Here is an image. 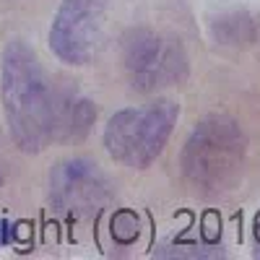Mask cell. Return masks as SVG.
<instances>
[{
	"label": "cell",
	"instance_id": "obj_3",
	"mask_svg": "<svg viewBox=\"0 0 260 260\" xmlns=\"http://www.w3.org/2000/svg\"><path fill=\"white\" fill-rule=\"evenodd\" d=\"M177 117L180 107L172 99H156L115 112L104 127L107 154L122 167L146 169L164 151Z\"/></svg>",
	"mask_w": 260,
	"mask_h": 260
},
{
	"label": "cell",
	"instance_id": "obj_5",
	"mask_svg": "<svg viewBox=\"0 0 260 260\" xmlns=\"http://www.w3.org/2000/svg\"><path fill=\"white\" fill-rule=\"evenodd\" d=\"M107 0H62L52 26L50 50L65 65H86L102 45Z\"/></svg>",
	"mask_w": 260,
	"mask_h": 260
},
{
	"label": "cell",
	"instance_id": "obj_6",
	"mask_svg": "<svg viewBox=\"0 0 260 260\" xmlns=\"http://www.w3.org/2000/svg\"><path fill=\"white\" fill-rule=\"evenodd\" d=\"M107 195H110L107 177L89 159H68L57 164L50 175V198L57 211L68 216L96 213Z\"/></svg>",
	"mask_w": 260,
	"mask_h": 260
},
{
	"label": "cell",
	"instance_id": "obj_4",
	"mask_svg": "<svg viewBox=\"0 0 260 260\" xmlns=\"http://www.w3.org/2000/svg\"><path fill=\"white\" fill-rule=\"evenodd\" d=\"M122 68L136 91L151 94L185 81L187 55L175 37L151 29H133L122 39Z\"/></svg>",
	"mask_w": 260,
	"mask_h": 260
},
{
	"label": "cell",
	"instance_id": "obj_9",
	"mask_svg": "<svg viewBox=\"0 0 260 260\" xmlns=\"http://www.w3.org/2000/svg\"><path fill=\"white\" fill-rule=\"evenodd\" d=\"M3 180H6V167H3V156H0V185H3Z\"/></svg>",
	"mask_w": 260,
	"mask_h": 260
},
{
	"label": "cell",
	"instance_id": "obj_8",
	"mask_svg": "<svg viewBox=\"0 0 260 260\" xmlns=\"http://www.w3.org/2000/svg\"><path fill=\"white\" fill-rule=\"evenodd\" d=\"M255 240H257V250H260V213H257V219H255Z\"/></svg>",
	"mask_w": 260,
	"mask_h": 260
},
{
	"label": "cell",
	"instance_id": "obj_2",
	"mask_svg": "<svg viewBox=\"0 0 260 260\" xmlns=\"http://www.w3.org/2000/svg\"><path fill=\"white\" fill-rule=\"evenodd\" d=\"M247 141L232 117H208L182 148V172L201 190H226L242 172Z\"/></svg>",
	"mask_w": 260,
	"mask_h": 260
},
{
	"label": "cell",
	"instance_id": "obj_1",
	"mask_svg": "<svg viewBox=\"0 0 260 260\" xmlns=\"http://www.w3.org/2000/svg\"><path fill=\"white\" fill-rule=\"evenodd\" d=\"M0 96L11 138L26 154L83 138L96 117L91 102L52 83L37 52L21 39L3 50Z\"/></svg>",
	"mask_w": 260,
	"mask_h": 260
},
{
	"label": "cell",
	"instance_id": "obj_7",
	"mask_svg": "<svg viewBox=\"0 0 260 260\" xmlns=\"http://www.w3.org/2000/svg\"><path fill=\"white\" fill-rule=\"evenodd\" d=\"M11 237H13V232H11L8 221L0 219V245H8V242H11Z\"/></svg>",
	"mask_w": 260,
	"mask_h": 260
}]
</instances>
